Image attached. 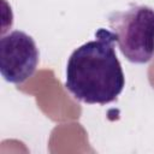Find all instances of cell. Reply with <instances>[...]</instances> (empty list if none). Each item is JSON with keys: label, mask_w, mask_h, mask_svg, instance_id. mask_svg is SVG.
Wrapping results in <instances>:
<instances>
[{"label": "cell", "mask_w": 154, "mask_h": 154, "mask_svg": "<svg viewBox=\"0 0 154 154\" xmlns=\"http://www.w3.org/2000/svg\"><path fill=\"white\" fill-rule=\"evenodd\" d=\"M114 45V32L100 28L95 32V40L83 43L71 53L65 87L77 100L106 105L120 95L125 77Z\"/></svg>", "instance_id": "6da1fadb"}, {"label": "cell", "mask_w": 154, "mask_h": 154, "mask_svg": "<svg viewBox=\"0 0 154 154\" xmlns=\"http://www.w3.org/2000/svg\"><path fill=\"white\" fill-rule=\"evenodd\" d=\"M122 54L134 64H146L154 58V8L134 5L108 16Z\"/></svg>", "instance_id": "7a4b0ae2"}, {"label": "cell", "mask_w": 154, "mask_h": 154, "mask_svg": "<svg viewBox=\"0 0 154 154\" xmlns=\"http://www.w3.org/2000/svg\"><path fill=\"white\" fill-rule=\"evenodd\" d=\"M35 40L22 30H13L0 40V72L8 83L20 84L30 78L38 64Z\"/></svg>", "instance_id": "3957f363"}]
</instances>
